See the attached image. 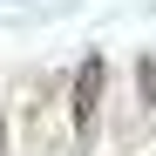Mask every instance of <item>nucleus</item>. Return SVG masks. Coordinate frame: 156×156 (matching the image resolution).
Returning a JSON list of instances; mask_svg holds the SVG:
<instances>
[{"instance_id": "f257e3e1", "label": "nucleus", "mask_w": 156, "mask_h": 156, "mask_svg": "<svg viewBox=\"0 0 156 156\" xmlns=\"http://www.w3.org/2000/svg\"><path fill=\"white\" fill-rule=\"evenodd\" d=\"M102 82H109V68H102V55H88L82 68H75V136H95V109H102Z\"/></svg>"}, {"instance_id": "f03ea898", "label": "nucleus", "mask_w": 156, "mask_h": 156, "mask_svg": "<svg viewBox=\"0 0 156 156\" xmlns=\"http://www.w3.org/2000/svg\"><path fill=\"white\" fill-rule=\"evenodd\" d=\"M136 82H143V102H156V61H143V68H136Z\"/></svg>"}]
</instances>
